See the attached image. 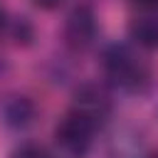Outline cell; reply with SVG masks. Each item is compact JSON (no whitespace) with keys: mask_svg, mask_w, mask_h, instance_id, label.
Listing matches in <instances>:
<instances>
[{"mask_svg":"<svg viewBox=\"0 0 158 158\" xmlns=\"http://www.w3.org/2000/svg\"><path fill=\"white\" fill-rule=\"evenodd\" d=\"M131 2L143 7V10H158V0H131Z\"/></svg>","mask_w":158,"mask_h":158,"instance_id":"cell-9","label":"cell"},{"mask_svg":"<svg viewBox=\"0 0 158 158\" xmlns=\"http://www.w3.org/2000/svg\"><path fill=\"white\" fill-rule=\"evenodd\" d=\"M101 69L104 77L123 91H141L151 79L148 64L128 44H109L101 54Z\"/></svg>","mask_w":158,"mask_h":158,"instance_id":"cell-1","label":"cell"},{"mask_svg":"<svg viewBox=\"0 0 158 158\" xmlns=\"http://www.w3.org/2000/svg\"><path fill=\"white\" fill-rule=\"evenodd\" d=\"M0 114H2V121L12 128H25L32 123L35 118V106L27 96H5L2 99V106H0Z\"/></svg>","mask_w":158,"mask_h":158,"instance_id":"cell-6","label":"cell"},{"mask_svg":"<svg viewBox=\"0 0 158 158\" xmlns=\"http://www.w3.org/2000/svg\"><path fill=\"white\" fill-rule=\"evenodd\" d=\"M37 7H42V10H54V7H59L62 5V0H32Z\"/></svg>","mask_w":158,"mask_h":158,"instance_id":"cell-8","label":"cell"},{"mask_svg":"<svg viewBox=\"0 0 158 158\" xmlns=\"http://www.w3.org/2000/svg\"><path fill=\"white\" fill-rule=\"evenodd\" d=\"M128 35L136 44H141L146 49H158V10L136 15L128 25Z\"/></svg>","mask_w":158,"mask_h":158,"instance_id":"cell-5","label":"cell"},{"mask_svg":"<svg viewBox=\"0 0 158 158\" xmlns=\"http://www.w3.org/2000/svg\"><path fill=\"white\" fill-rule=\"evenodd\" d=\"M72 109L81 111L84 116H89L91 121H96V123L101 126V123L109 118V114H111V99H109V94H106L101 86L84 84L81 89H77Z\"/></svg>","mask_w":158,"mask_h":158,"instance_id":"cell-4","label":"cell"},{"mask_svg":"<svg viewBox=\"0 0 158 158\" xmlns=\"http://www.w3.org/2000/svg\"><path fill=\"white\" fill-rule=\"evenodd\" d=\"M10 158H52V153L42 146H35V143H27V146H20Z\"/></svg>","mask_w":158,"mask_h":158,"instance_id":"cell-7","label":"cell"},{"mask_svg":"<svg viewBox=\"0 0 158 158\" xmlns=\"http://www.w3.org/2000/svg\"><path fill=\"white\" fill-rule=\"evenodd\" d=\"M96 128L99 123L91 121L89 116H84L81 111L77 109H69L57 128H54V141L59 146V151L69 158H86L91 146H94V138H96Z\"/></svg>","mask_w":158,"mask_h":158,"instance_id":"cell-2","label":"cell"},{"mask_svg":"<svg viewBox=\"0 0 158 158\" xmlns=\"http://www.w3.org/2000/svg\"><path fill=\"white\" fill-rule=\"evenodd\" d=\"M96 40V15L89 5H77L64 22V42L74 52H84Z\"/></svg>","mask_w":158,"mask_h":158,"instance_id":"cell-3","label":"cell"},{"mask_svg":"<svg viewBox=\"0 0 158 158\" xmlns=\"http://www.w3.org/2000/svg\"><path fill=\"white\" fill-rule=\"evenodd\" d=\"M148 158H158V153H151V156H148Z\"/></svg>","mask_w":158,"mask_h":158,"instance_id":"cell-10","label":"cell"}]
</instances>
